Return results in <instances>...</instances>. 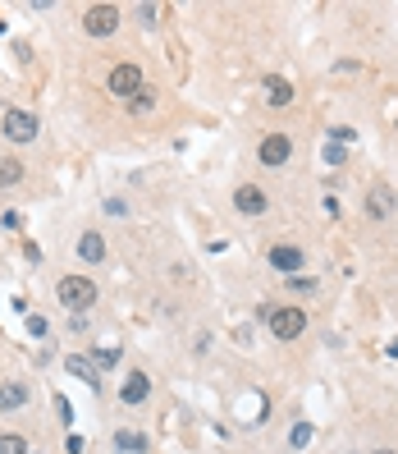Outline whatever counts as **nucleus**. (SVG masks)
<instances>
[{"label":"nucleus","instance_id":"1","mask_svg":"<svg viewBox=\"0 0 398 454\" xmlns=\"http://www.w3.org/2000/svg\"><path fill=\"white\" fill-rule=\"evenodd\" d=\"M55 294H60V303L69 307V312H87V307L96 303V285L87 276H64L60 285H55Z\"/></svg>","mask_w":398,"mask_h":454},{"label":"nucleus","instance_id":"2","mask_svg":"<svg viewBox=\"0 0 398 454\" xmlns=\"http://www.w3.org/2000/svg\"><path fill=\"white\" fill-rule=\"evenodd\" d=\"M270 335L275 340H298V335L307 331V312L303 307H270Z\"/></svg>","mask_w":398,"mask_h":454},{"label":"nucleus","instance_id":"3","mask_svg":"<svg viewBox=\"0 0 398 454\" xmlns=\"http://www.w3.org/2000/svg\"><path fill=\"white\" fill-rule=\"evenodd\" d=\"M0 129H5V138H9V142H33L42 124H37V115H33V110H5Z\"/></svg>","mask_w":398,"mask_h":454},{"label":"nucleus","instance_id":"4","mask_svg":"<svg viewBox=\"0 0 398 454\" xmlns=\"http://www.w3.org/2000/svg\"><path fill=\"white\" fill-rule=\"evenodd\" d=\"M83 28H87V37H110L115 28H119V9L115 5H92L83 14Z\"/></svg>","mask_w":398,"mask_h":454},{"label":"nucleus","instance_id":"5","mask_svg":"<svg viewBox=\"0 0 398 454\" xmlns=\"http://www.w3.org/2000/svg\"><path fill=\"white\" fill-rule=\"evenodd\" d=\"M288 157H293V138H288V133H270V138L261 142V152H257V161L270 166V170H279Z\"/></svg>","mask_w":398,"mask_h":454},{"label":"nucleus","instance_id":"6","mask_svg":"<svg viewBox=\"0 0 398 454\" xmlns=\"http://www.w3.org/2000/svg\"><path fill=\"white\" fill-rule=\"evenodd\" d=\"M105 88H110L115 96H138L142 92V69H138V64H115Z\"/></svg>","mask_w":398,"mask_h":454},{"label":"nucleus","instance_id":"7","mask_svg":"<svg viewBox=\"0 0 398 454\" xmlns=\"http://www.w3.org/2000/svg\"><path fill=\"white\" fill-rule=\"evenodd\" d=\"M270 266H275L279 276H298L303 271V248L298 244H275L270 248Z\"/></svg>","mask_w":398,"mask_h":454},{"label":"nucleus","instance_id":"8","mask_svg":"<svg viewBox=\"0 0 398 454\" xmlns=\"http://www.w3.org/2000/svg\"><path fill=\"white\" fill-rule=\"evenodd\" d=\"M234 207L242 211V216H261V211L270 207V198H266V188H257V183H242V188L234 193Z\"/></svg>","mask_w":398,"mask_h":454},{"label":"nucleus","instance_id":"9","mask_svg":"<svg viewBox=\"0 0 398 454\" xmlns=\"http://www.w3.org/2000/svg\"><path fill=\"white\" fill-rule=\"evenodd\" d=\"M147 395H151L147 372H129V381L119 385V399H124V404H147Z\"/></svg>","mask_w":398,"mask_h":454},{"label":"nucleus","instance_id":"10","mask_svg":"<svg viewBox=\"0 0 398 454\" xmlns=\"http://www.w3.org/2000/svg\"><path fill=\"white\" fill-rule=\"evenodd\" d=\"M390 211H394V193H390V183H375V188L366 193V216L385 220Z\"/></svg>","mask_w":398,"mask_h":454},{"label":"nucleus","instance_id":"11","mask_svg":"<svg viewBox=\"0 0 398 454\" xmlns=\"http://www.w3.org/2000/svg\"><path fill=\"white\" fill-rule=\"evenodd\" d=\"M261 88H266V101H270V106H288V101H293V83L279 79V74H266V79H261Z\"/></svg>","mask_w":398,"mask_h":454},{"label":"nucleus","instance_id":"12","mask_svg":"<svg viewBox=\"0 0 398 454\" xmlns=\"http://www.w3.org/2000/svg\"><path fill=\"white\" fill-rule=\"evenodd\" d=\"M28 404V385L23 381H5L0 385V413H14V409H23Z\"/></svg>","mask_w":398,"mask_h":454},{"label":"nucleus","instance_id":"13","mask_svg":"<svg viewBox=\"0 0 398 454\" xmlns=\"http://www.w3.org/2000/svg\"><path fill=\"white\" fill-rule=\"evenodd\" d=\"M78 257L83 262H105V239L96 234V229H87V234L78 239Z\"/></svg>","mask_w":398,"mask_h":454},{"label":"nucleus","instance_id":"14","mask_svg":"<svg viewBox=\"0 0 398 454\" xmlns=\"http://www.w3.org/2000/svg\"><path fill=\"white\" fill-rule=\"evenodd\" d=\"M115 450H124V454H147V436H142V431H133V427H119V431H115Z\"/></svg>","mask_w":398,"mask_h":454},{"label":"nucleus","instance_id":"15","mask_svg":"<svg viewBox=\"0 0 398 454\" xmlns=\"http://www.w3.org/2000/svg\"><path fill=\"white\" fill-rule=\"evenodd\" d=\"M64 367H69L74 376H83L87 385H101V372H96V363H92V358H83V353H69V363H64Z\"/></svg>","mask_w":398,"mask_h":454},{"label":"nucleus","instance_id":"16","mask_svg":"<svg viewBox=\"0 0 398 454\" xmlns=\"http://www.w3.org/2000/svg\"><path fill=\"white\" fill-rule=\"evenodd\" d=\"M23 179V161L18 157H0V188H14Z\"/></svg>","mask_w":398,"mask_h":454},{"label":"nucleus","instance_id":"17","mask_svg":"<svg viewBox=\"0 0 398 454\" xmlns=\"http://www.w3.org/2000/svg\"><path fill=\"white\" fill-rule=\"evenodd\" d=\"M0 454H28V441L18 431H0Z\"/></svg>","mask_w":398,"mask_h":454},{"label":"nucleus","instance_id":"18","mask_svg":"<svg viewBox=\"0 0 398 454\" xmlns=\"http://www.w3.org/2000/svg\"><path fill=\"white\" fill-rule=\"evenodd\" d=\"M119 358H124V349H115V344H110V349H96V353H92L96 372H105V367H119Z\"/></svg>","mask_w":398,"mask_h":454},{"label":"nucleus","instance_id":"19","mask_svg":"<svg viewBox=\"0 0 398 454\" xmlns=\"http://www.w3.org/2000/svg\"><path fill=\"white\" fill-rule=\"evenodd\" d=\"M307 441H312V422H298V427L288 431V446H293V450H303Z\"/></svg>","mask_w":398,"mask_h":454},{"label":"nucleus","instance_id":"20","mask_svg":"<svg viewBox=\"0 0 398 454\" xmlns=\"http://www.w3.org/2000/svg\"><path fill=\"white\" fill-rule=\"evenodd\" d=\"M151 106H156V96H151V92L147 96H133V115H147Z\"/></svg>","mask_w":398,"mask_h":454},{"label":"nucleus","instance_id":"21","mask_svg":"<svg viewBox=\"0 0 398 454\" xmlns=\"http://www.w3.org/2000/svg\"><path fill=\"white\" fill-rule=\"evenodd\" d=\"M156 14H160V5H138V18H142V28H147V23H156Z\"/></svg>","mask_w":398,"mask_h":454},{"label":"nucleus","instance_id":"22","mask_svg":"<svg viewBox=\"0 0 398 454\" xmlns=\"http://www.w3.org/2000/svg\"><path fill=\"white\" fill-rule=\"evenodd\" d=\"M28 331H33L37 340H42V335H46V317H28Z\"/></svg>","mask_w":398,"mask_h":454},{"label":"nucleus","instance_id":"23","mask_svg":"<svg viewBox=\"0 0 398 454\" xmlns=\"http://www.w3.org/2000/svg\"><path fill=\"white\" fill-rule=\"evenodd\" d=\"M329 138H334V142H353L357 133H353V129H344V124H339V129H329Z\"/></svg>","mask_w":398,"mask_h":454},{"label":"nucleus","instance_id":"24","mask_svg":"<svg viewBox=\"0 0 398 454\" xmlns=\"http://www.w3.org/2000/svg\"><path fill=\"white\" fill-rule=\"evenodd\" d=\"M288 289H316V280H307V276H288Z\"/></svg>","mask_w":398,"mask_h":454},{"label":"nucleus","instance_id":"25","mask_svg":"<svg viewBox=\"0 0 398 454\" xmlns=\"http://www.w3.org/2000/svg\"><path fill=\"white\" fill-rule=\"evenodd\" d=\"M64 450H69V454H83V436H74V431H69V436H64Z\"/></svg>","mask_w":398,"mask_h":454},{"label":"nucleus","instance_id":"26","mask_svg":"<svg viewBox=\"0 0 398 454\" xmlns=\"http://www.w3.org/2000/svg\"><path fill=\"white\" fill-rule=\"evenodd\" d=\"M325 161L329 166H344V147H325Z\"/></svg>","mask_w":398,"mask_h":454},{"label":"nucleus","instance_id":"27","mask_svg":"<svg viewBox=\"0 0 398 454\" xmlns=\"http://www.w3.org/2000/svg\"><path fill=\"white\" fill-rule=\"evenodd\" d=\"M385 353H390V358H398V340H390V344H385Z\"/></svg>","mask_w":398,"mask_h":454},{"label":"nucleus","instance_id":"28","mask_svg":"<svg viewBox=\"0 0 398 454\" xmlns=\"http://www.w3.org/2000/svg\"><path fill=\"white\" fill-rule=\"evenodd\" d=\"M385 454H394V450H385Z\"/></svg>","mask_w":398,"mask_h":454}]
</instances>
